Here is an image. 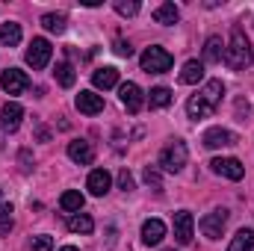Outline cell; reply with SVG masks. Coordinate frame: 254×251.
I'll use <instances>...</instances> for the list:
<instances>
[{
	"label": "cell",
	"instance_id": "2e32d148",
	"mask_svg": "<svg viewBox=\"0 0 254 251\" xmlns=\"http://www.w3.org/2000/svg\"><path fill=\"white\" fill-rule=\"evenodd\" d=\"M119 83V68H113V65H104V68H95L92 71V86L95 89H113Z\"/></svg>",
	"mask_w": 254,
	"mask_h": 251
},
{
	"label": "cell",
	"instance_id": "1f68e13d",
	"mask_svg": "<svg viewBox=\"0 0 254 251\" xmlns=\"http://www.w3.org/2000/svg\"><path fill=\"white\" fill-rule=\"evenodd\" d=\"M116 54H119V57H133L130 42H122V39H119V42H116Z\"/></svg>",
	"mask_w": 254,
	"mask_h": 251
},
{
	"label": "cell",
	"instance_id": "d6986e66",
	"mask_svg": "<svg viewBox=\"0 0 254 251\" xmlns=\"http://www.w3.org/2000/svg\"><path fill=\"white\" fill-rule=\"evenodd\" d=\"M204 80V63H198V60H190V63L184 65V71H181V83H187V86H195V83H201Z\"/></svg>",
	"mask_w": 254,
	"mask_h": 251
},
{
	"label": "cell",
	"instance_id": "6da1fadb",
	"mask_svg": "<svg viewBox=\"0 0 254 251\" xmlns=\"http://www.w3.org/2000/svg\"><path fill=\"white\" fill-rule=\"evenodd\" d=\"M222 95H225L222 80H207V83H204V89L187 101V113H190V119H192V122L210 119V116L216 113V107L222 104Z\"/></svg>",
	"mask_w": 254,
	"mask_h": 251
},
{
	"label": "cell",
	"instance_id": "d6a6232c",
	"mask_svg": "<svg viewBox=\"0 0 254 251\" xmlns=\"http://www.w3.org/2000/svg\"><path fill=\"white\" fill-rule=\"evenodd\" d=\"M9 231H12V219H3V222H0V237L9 234Z\"/></svg>",
	"mask_w": 254,
	"mask_h": 251
},
{
	"label": "cell",
	"instance_id": "5bb4252c",
	"mask_svg": "<svg viewBox=\"0 0 254 251\" xmlns=\"http://www.w3.org/2000/svg\"><path fill=\"white\" fill-rule=\"evenodd\" d=\"M74 104H77V110H80L83 116H98V113H104V98L95 95V92H80V95L74 98Z\"/></svg>",
	"mask_w": 254,
	"mask_h": 251
},
{
	"label": "cell",
	"instance_id": "d4e9b609",
	"mask_svg": "<svg viewBox=\"0 0 254 251\" xmlns=\"http://www.w3.org/2000/svg\"><path fill=\"white\" fill-rule=\"evenodd\" d=\"M42 27L48 30V33H65V15L60 12H48V15H42Z\"/></svg>",
	"mask_w": 254,
	"mask_h": 251
},
{
	"label": "cell",
	"instance_id": "44dd1931",
	"mask_svg": "<svg viewBox=\"0 0 254 251\" xmlns=\"http://www.w3.org/2000/svg\"><path fill=\"white\" fill-rule=\"evenodd\" d=\"M222 57H225L222 39H219V36H210L207 45H204V63H222Z\"/></svg>",
	"mask_w": 254,
	"mask_h": 251
},
{
	"label": "cell",
	"instance_id": "e0dca14e",
	"mask_svg": "<svg viewBox=\"0 0 254 251\" xmlns=\"http://www.w3.org/2000/svg\"><path fill=\"white\" fill-rule=\"evenodd\" d=\"M163 237H166V225H163L160 219H148V222L142 225V243H145V246H160Z\"/></svg>",
	"mask_w": 254,
	"mask_h": 251
},
{
	"label": "cell",
	"instance_id": "8fae6325",
	"mask_svg": "<svg viewBox=\"0 0 254 251\" xmlns=\"http://www.w3.org/2000/svg\"><path fill=\"white\" fill-rule=\"evenodd\" d=\"M192 228H195V219H192L190 210L175 213V240H178L181 246H190L192 243Z\"/></svg>",
	"mask_w": 254,
	"mask_h": 251
},
{
	"label": "cell",
	"instance_id": "4316f807",
	"mask_svg": "<svg viewBox=\"0 0 254 251\" xmlns=\"http://www.w3.org/2000/svg\"><path fill=\"white\" fill-rule=\"evenodd\" d=\"M54 77H57V83H60V86H65V89H71V86H74V80H77L74 68H71L68 63H60V65H57Z\"/></svg>",
	"mask_w": 254,
	"mask_h": 251
},
{
	"label": "cell",
	"instance_id": "ac0fdd59",
	"mask_svg": "<svg viewBox=\"0 0 254 251\" xmlns=\"http://www.w3.org/2000/svg\"><path fill=\"white\" fill-rule=\"evenodd\" d=\"M178 18H181V9L175 6V3H160L157 9H154V21L157 24H178Z\"/></svg>",
	"mask_w": 254,
	"mask_h": 251
},
{
	"label": "cell",
	"instance_id": "cb8c5ba5",
	"mask_svg": "<svg viewBox=\"0 0 254 251\" xmlns=\"http://www.w3.org/2000/svg\"><path fill=\"white\" fill-rule=\"evenodd\" d=\"M148 104H151L154 110H163V107H169V104H172V89H166V86H157V89H151V95H148Z\"/></svg>",
	"mask_w": 254,
	"mask_h": 251
},
{
	"label": "cell",
	"instance_id": "5b68a950",
	"mask_svg": "<svg viewBox=\"0 0 254 251\" xmlns=\"http://www.w3.org/2000/svg\"><path fill=\"white\" fill-rule=\"evenodd\" d=\"M51 57H54V48H51V42L48 39H33L30 42V48H27V65L30 68H36V71H42V68H48L51 63Z\"/></svg>",
	"mask_w": 254,
	"mask_h": 251
},
{
	"label": "cell",
	"instance_id": "484cf974",
	"mask_svg": "<svg viewBox=\"0 0 254 251\" xmlns=\"http://www.w3.org/2000/svg\"><path fill=\"white\" fill-rule=\"evenodd\" d=\"M60 207H63L65 213H77L83 207V195L77 189H68V192H63V198H60Z\"/></svg>",
	"mask_w": 254,
	"mask_h": 251
},
{
	"label": "cell",
	"instance_id": "7a4b0ae2",
	"mask_svg": "<svg viewBox=\"0 0 254 251\" xmlns=\"http://www.w3.org/2000/svg\"><path fill=\"white\" fill-rule=\"evenodd\" d=\"M252 60H254V51H252V45H249V39H246V33H243V27H234L222 63L228 65V68H234V71H243V68L252 65Z\"/></svg>",
	"mask_w": 254,
	"mask_h": 251
},
{
	"label": "cell",
	"instance_id": "9c48e42d",
	"mask_svg": "<svg viewBox=\"0 0 254 251\" xmlns=\"http://www.w3.org/2000/svg\"><path fill=\"white\" fill-rule=\"evenodd\" d=\"M0 86H3L6 95H21V92L30 86V77H27L24 71H18V68H9V71L0 74Z\"/></svg>",
	"mask_w": 254,
	"mask_h": 251
},
{
	"label": "cell",
	"instance_id": "4dcf8cb0",
	"mask_svg": "<svg viewBox=\"0 0 254 251\" xmlns=\"http://www.w3.org/2000/svg\"><path fill=\"white\" fill-rule=\"evenodd\" d=\"M145 181H148V187H154L157 192L163 189V184H160V175H157V169H151V166L145 169Z\"/></svg>",
	"mask_w": 254,
	"mask_h": 251
},
{
	"label": "cell",
	"instance_id": "ffe728a7",
	"mask_svg": "<svg viewBox=\"0 0 254 251\" xmlns=\"http://www.w3.org/2000/svg\"><path fill=\"white\" fill-rule=\"evenodd\" d=\"M228 251H254V228H243V231L231 240Z\"/></svg>",
	"mask_w": 254,
	"mask_h": 251
},
{
	"label": "cell",
	"instance_id": "30bf717a",
	"mask_svg": "<svg viewBox=\"0 0 254 251\" xmlns=\"http://www.w3.org/2000/svg\"><path fill=\"white\" fill-rule=\"evenodd\" d=\"M240 139H237V133H231V130H225V127H210L207 133H204V148H210V151H216V148H231V145H237Z\"/></svg>",
	"mask_w": 254,
	"mask_h": 251
},
{
	"label": "cell",
	"instance_id": "83f0119b",
	"mask_svg": "<svg viewBox=\"0 0 254 251\" xmlns=\"http://www.w3.org/2000/svg\"><path fill=\"white\" fill-rule=\"evenodd\" d=\"M116 12L125 15V18H130V15L139 12V3H136V0H130V3H127V0H116Z\"/></svg>",
	"mask_w": 254,
	"mask_h": 251
},
{
	"label": "cell",
	"instance_id": "3957f363",
	"mask_svg": "<svg viewBox=\"0 0 254 251\" xmlns=\"http://www.w3.org/2000/svg\"><path fill=\"white\" fill-rule=\"evenodd\" d=\"M187 160H190V151H187V145H184L181 139L169 142V145L160 151V169H163V172H172V175H178V172H184Z\"/></svg>",
	"mask_w": 254,
	"mask_h": 251
},
{
	"label": "cell",
	"instance_id": "277c9868",
	"mask_svg": "<svg viewBox=\"0 0 254 251\" xmlns=\"http://www.w3.org/2000/svg\"><path fill=\"white\" fill-rule=\"evenodd\" d=\"M142 71H148V74H163V71H169L172 65H175V57L166 51V48H160V45H154V48H148L145 54H142Z\"/></svg>",
	"mask_w": 254,
	"mask_h": 251
},
{
	"label": "cell",
	"instance_id": "8992f818",
	"mask_svg": "<svg viewBox=\"0 0 254 251\" xmlns=\"http://www.w3.org/2000/svg\"><path fill=\"white\" fill-rule=\"evenodd\" d=\"M225 225H228V210L219 207V210H213V213H207V216L201 219V234H204L207 240H219L222 231H225Z\"/></svg>",
	"mask_w": 254,
	"mask_h": 251
},
{
	"label": "cell",
	"instance_id": "e575fe53",
	"mask_svg": "<svg viewBox=\"0 0 254 251\" xmlns=\"http://www.w3.org/2000/svg\"><path fill=\"white\" fill-rule=\"evenodd\" d=\"M169 251H175V249H169Z\"/></svg>",
	"mask_w": 254,
	"mask_h": 251
},
{
	"label": "cell",
	"instance_id": "7402d4cb",
	"mask_svg": "<svg viewBox=\"0 0 254 251\" xmlns=\"http://www.w3.org/2000/svg\"><path fill=\"white\" fill-rule=\"evenodd\" d=\"M21 42V24H15V21H6V24H0V45H9V48H15Z\"/></svg>",
	"mask_w": 254,
	"mask_h": 251
},
{
	"label": "cell",
	"instance_id": "f546056e",
	"mask_svg": "<svg viewBox=\"0 0 254 251\" xmlns=\"http://www.w3.org/2000/svg\"><path fill=\"white\" fill-rule=\"evenodd\" d=\"M119 187L125 189V192H133V187H136V184H133V175H130L127 169H122V172H119Z\"/></svg>",
	"mask_w": 254,
	"mask_h": 251
},
{
	"label": "cell",
	"instance_id": "4fadbf2b",
	"mask_svg": "<svg viewBox=\"0 0 254 251\" xmlns=\"http://www.w3.org/2000/svg\"><path fill=\"white\" fill-rule=\"evenodd\" d=\"M21 119H24V107H21V104H15V101L3 104L0 122H3V130H6V133H15V130L21 127Z\"/></svg>",
	"mask_w": 254,
	"mask_h": 251
},
{
	"label": "cell",
	"instance_id": "ba28073f",
	"mask_svg": "<svg viewBox=\"0 0 254 251\" xmlns=\"http://www.w3.org/2000/svg\"><path fill=\"white\" fill-rule=\"evenodd\" d=\"M119 98H122V104H125V110L130 116H136V113L145 107V95H142V89H139L136 83H122Z\"/></svg>",
	"mask_w": 254,
	"mask_h": 251
},
{
	"label": "cell",
	"instance_id": "f1b7e54d",
	"mask_svg": "<svg viewBox=\"0 0 254 251\" xmlns=\"http://www.w3.org/2000/svg\"><path fill=\"white\" fill-rule=\"evenodd\" d=\"M30 249L33 251H51L54 249V240H51V237H36V240L30 243Z\"/></svg>",
	"mask_w": 254,
	"mask_h": 251
},
{
	"label": "cell",
	"instance_id": "9a60e30c",
	"mask_svg": "<svg viewBox=\"0 0 254 251\" xmlns=\"http://www.w3.org/2000/svg\"><path fill=\"white\" fill-rule=\"evenodd\" d=\"M110 187H113V178H110V172L107 169H95L92 175H89V181H86V189L92 192V195H107L110 192Z\"/></svg>",
	"mask_w": 254,
	"mask_h": 251
},
{
	"label": "cell",
	"instance_id": "52a82bcc",
	"mask_svg": "<svg viewBox=\"0 0 254 251\" xmlns=\"http://www.w3.org/2000/svg\"><path fill=\"white\" fill-rule=\"evenodd\" d=\"M210 169H213L216 175L228 178V181H243V175H246V169H243V163H240L237 157H216V160L210 163Z\"/></svg>",
	"mask_w": 254,
	"mask_h": 251
},
{
	"label": "cell",
	"instance_id": "7c38bea8",
	"mask_svg": "<svg viewBox=\"0 0 254 251\" xmlns=\"http://www.w3.org/2000/svg\"><path fill=\"white\" fill-rule=\"evenodd\" d=\"M68 157L80 166H92L95 163V148L86 139H74V142H68Z\"/></svg>",
	"mask_w": 254,
	"mask_h": 251
},
{
	"label": "cell",
	"instance_id": "603a6c76",
	"mask_svg": "<svg viewBox=\"0 0 254 251\" xmlns=\"http://www.w3.org/2000/svg\"><path fill=\"white\" fill-rule=\"evenodd\" d=\"M68 231L71 234H92L95 231V222H92V216L80 213V216H71L68 219Z\"/></svg>",
	"mask_w": 254,
	"mask_h": 251
},
{
	"label": "cell",
	"instance_id": "836d02e7",
	"mask_svg": "<svg viewBox=\"0 0 254 251\" xmlns=\"http://www.w3.org/2000/svg\"><path fill=\"white\" fill-rule=\"evenodd\" d=\"M60 251H80V249H74V246H65V249H60Z\"/></svg>",
	"mask_w": 254,
	"mask_h": 251
}]
</instances>
